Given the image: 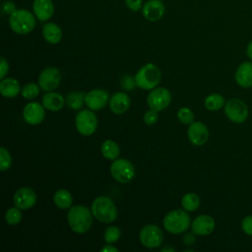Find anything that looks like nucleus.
Here are the masks:
<instances>
[{"label": "nucleus", "instance_id": "1", "mask_svg": "<svg viewBox=\"0 0 252 252\" xmlns=\"http://www.w3.org/2000/svg\"><path fill=\"white\" fill-rule=\"evenodd\" d=\"M92 210L83 205L72 206L67 214L68 224L76 233L87 232L93 224Z\"/></svg>", "mask_w": 252, "mask_h": 252}, {"label": "nucleus", "instance_id": "2", "mask_svg": "<svg viewBox=\"0 0 252 252\" xmlns=\"http://www.w3.org/2000/svg\"><path fill=\"white\" fill-rule=\"evenodd\" d=\"M94 217L102 223H110L117 218V208L114 202L107 196L96 197L91 207Z\"/></svg>", "mask_w": 252, "mask_h": 252}, {"label": "nucleus", "instance_id": "3", "mask_svg": "<svg viewBox=\"0 0 252 252\" xmlns=\"http://www.w3.org/2000/svg\"><path fill=\"white\" fill-rule=\"evenodd\" d=\"M191 219L185 210H173L165 215L162 220L166 231L173 234H180L189 228Z\"/></svg>", "mask_w": 252, "mask_h": 252}, {"label": "nucleus", "instance_id": "4", "mask_svg": "<svg viewBox=\"0 0 252 252\" xmlns=\"http://www.w3.org/2000/svg\"><path fill=\"white\" fill-rule=\"evenodd\" d=\"M9 25L12 31L19 34H27L35 27V18L25 9H17L9 16Z\"/></svg>", "mask_w": 252, "mask_h": 252}, {"label": "nucleus", "instance_id": "5", "mask_svg": "<svg viewBox=\"0 0 252 252\" xmlns=\"http://www.w3.org/2000/svg\"><path fill=\"white\" fill-rule=\"evenodd\" d=\"M161 79V73L159 68L153 64L148 63L139 69L135 76L136 85L142 90H153L155 89Z\"/></svg>", "mask_w": 252, "mask_h": 252}, {"label": "nucleus", "instance_id": "6", "mask_svg": "<svg viewBox=\"0 0 252 252\" xmlns=\"http://www.w3.org/2000/svg\"><path fill=\"white\" fill-rule=\"evenodd\" d=\"M77 131L83 136L93 135L97 128V118L92 109H83L79 111L75 118Z\"/></svg>", "mask_w": 252, "mask_h": 252}, {"label": "nucleus", "instance_id": "7", "mask_svg": "<svg viewBox=\"0 0 252 252\" xmlns=\"http://www.w3.org/2000/svg\"><path fill=\"white\" fill-rule=\"evenodd\" d=\"M111 176L120 183H128L135 176V168L131 161L125 158H116L110 165Z\"/></svg>", "mask_w": 252, "mask_h": 252}, {"label": "nucleus", "instance_id": "8", "mask_svg": "<svg viewBox=\"0 0 252 252\" xmlns=\"http://www.w3.org/2000/svg\"><path fill=\"white\" fill-rule=\"evenodd\" d=\"M247 105L238 98H231L224 104L225 116L234 123H242L248 117Z\"/></svg>", "mask_w": 252, "mask_h": 252}, {"label": "nucleus", "instance_id": "9", "mask_svg": "<svg viewBox=\"0 0 252 252\" xmlns=\"http://www.w3.org/2000/svg\"><path fill=\"white\" fill-rule=\"evenodd\" d=\"M140 242L147 248L158 247L163 240L162 230L156 224L145 225L139 233Z\"/></svg>", "mask_w": 252, "mask_h": 252}, {"label": "nucleus", "instance_id": "10", "mask_svg": "<svg viewBox=\"0 0 252 252\" xmlns=\"http://www.w3.org/2000/svg\"><path fill=\"white\" fill-rule=\"evenodd\" d=\"M171 102V93L165 88H155L147 96V103L151 109L161 111Z\"/></svg>", "mask_w": 252, "mask_h": 252}, {"label": "nucleus", "instance_id": "11", "mask_svg": "<svg viewBox=\"0 0 252 252\" xmlns=\"http://www.w3.org/2000/svg\"><path fill=\"white\" fill-rule=\"evenodd\" d=\"M61 83V73L55 67L44 68L38 76V85L44 92H52Z\"/></svg>", "mask_w": 252, "mask_h": 252}, {"label": "nucleus", "instance_id": "12", "mask_svg": "<svg viewBox=\"0 0 252 252\" xmlns=\"http://www.w3.org/2000/svg\"><path fill=\"white\" fill-rule=\"evenodd\" d=\"M44 106L37 101L29 102L23 110L24 120L30 125H38L45 117Z\"/></svg>", "mask_w": 252, "mask_h": 252}, {"label": "nucleus", "instance_id": "13", "mask_svg": "<svg viewBox=\"0 0 252 252\" xmlns=\"http://www.w3.org/2000/svg\"><path fill=\"white\" fill-rule=\"evenodd\" d=\"M14 205L21 210H28L34 206L36 202V194L30 187L19 188L13 196Z\"/></svg>", "mask_w": 252, "mask_h": 252}, {"label": "nucleus", "instance_id": "14", "mask_svg": "<svg viewBox=\"0 0 252 252\" xmlns=\"http://www.w3.org/2000/svg\"><path fill=\"white\" fill-rule=\"evenodd\" d=\"M109 103V94L105 90L95 89L86 94L85 104L92 110H99Z\"/></svg>", "mask_w": 252, "mask_h": 252}, {"label": "nucleus", "instance_id": "15", "mask_svg": "<svg viewBox=\"0 0 252 252\" xmlns=\"http://www.w3.org/2000/svg\"><path fill=\"white\" fill-rule=\"evenodd\" d=\"M187 137L193 145L202 146L206 144L209 139L208 127L201 121L192 122L188 127Z\"/></svg>", "mask_w": 252, "mask_h": 252}, {"label": "nucleus", "instance_id": "16", "mask_svg": "<svg viewBox=\"0 0 252 252\" xmlns=\"http://www.w3.org/2000/svg\"><path fill=\"white\" fill-rule=\"evenodd\" d=\"M215 226V220L209 215H200L191 223L192 231L197 235H208L214 231Z\"/></svg>", "mask_w": 252, "mask_h": 252}, {"label": "nucleus", "instance_id": "17", "mask_svg": "<svg viewBox=\"0 0 252 252\" xmlns=\"http://www.w3.org/2000/svg\"><path fill=\"white\" fill-rule=\"evenodd\" d=\"M165 7L161 0H149L143 6V15L150 22H157L164 15Z\"/></svg>", "mask_w": 252, "mask_h": 252}, {"label": "nucleus", "instance_id": "18", "mask_svg": "<svg viewBox=\"0 0 252 252\" xmlns=\"http://www.w3.org/2000/svg\"><path fill=\"white\" fill-rule=\"evenodd\" d=\"M235 81L241 88L248 89L252 87V62L246 61L237 67Z\"/></svg>", "mask_w": 252, "mask_h": 252}, {"label": "nucleus", "instance_id": "19", "mask_svg": "<svg viewBox=\"0 0 252 252\" xmlns=\"http://www.w3.org/2000/svg\"><path fill=\"white\" fill-rule=\"evenodd\" d=\"M130 97L122 92L113 94L109 99L110 110L115 114H122L126 112L130 106Z\"/></svg>", "mask_w": 252, "mask_h": 252}, {"label": "nucleus", "instance_id": "20", "mask_svg": "<svg viewBox=\"0 0 252 252\" xmlns=\"http://www.w3.org/2000/svg\"><path fill=\"white\" fill-rule=\"evenodd\" d=\"M32 9L35 17L42 22L49 20L54 13L52 0H34Z\"/></svg>", "mask_w": 252, "mask_h": 252}, {"label": "nucleus", "instance_id": "21", "mask_svg": "<svg viewBox=\"0 0 252 252\" xmlns=\"http://www.w3.org/2000/svg\"><path fill=\"white\" fill-rule=\"evenodd\" d=\"M42 105L50 111H59L63 108L66 100L64 97L55 92H46L45 94L42 96Z\"/></svg>", "mask_w": 252, "mask_h": 252}, {"label": "nucleus", "instance_id": "22", "mask_svg": "<svg viewBox=\"0 0 252 252\" xmlns=\"http://www.w3.org/2000/svg\"><path fill=\"white\" fill-rule=\"evenodd\" d=\"M21 91L22 90L19 82L14 78H4L0 82V92L5 97H16Z\"/></svg>", "mask_w": 252, "mask_h": 252}, {"label": "nucleus", "instance_id": "23", "mask_svg": "<svg viewBox=\"0 0 252 252\" xmlns=\"http://www.w3.org/2000/svg\"><path fill=\"white\" fill-rule=\"evenodd\" d=\"M42 34L44 39L50 44H56L62 38V31L55 23L45 24L42 29Z\"/></svg>", "mask_w": 252, "mask_h": 252}, {"label": "nucleus", "instance_id": "24", "mask_svg": "<svg viewBox=\"0 0 252 252\" xmlns=\"http://www.w3.org/2000/svg\"><path fill=\"white\" fill-rule=\"evenodd\" d=\"M53 202L59 209H69L73 203V197L68 190L58 189L53 195Z\"/></svg>", "mask_w": 252, "mask_h": 252}, {"label": "nucleus", "instance_id": "25", "mask_svg": "<svg viewBox=\"0 0 252 252\" xmlns=\"http://www.w3.org/2000/svg\"><path fill=\"white\" fill-rule=\"evenodd\" d=\"M101 154L102 156L110 160H114L119 157L120 154V149L119 146L116 142L112 141V140H105L102 144H101V148H100Z\"/></svg>", "mask_w": 252, "mask_h": 252}, {"label": "nucleus", "instance_id": "26", "mask_svg": "<svg viewBox=\"0 0 252 252\" xmlns=\"http://www.w3.org/2000/svg\"><path fill=\"white\" fill-rule=\"evenodd\" d=\"M86 94L83 92H71L66 96V104L73 110H79L85 104Z\"/></svg>", "mask_w": 252, "mask_h": 252}, {"label": "nucleus", "instance_id": "27", "mask_svg": "<svg viewBox=\"0 0 252 252\" xmlns=\"http://www.w3.org/2000/svg\"><path fill=\"white\" fill-rule=\"evenodd\" d=\"M205 107L211 111H217L225 104L224 97L220 94H211L205 98Z\"/></svg>", "mask_w": 252, "mask_h": 252}, {"label": "nucleus", "instance_id": "28", "mask_svg": "<svg viewBox=\"0 0 252 252\" xmlns=\"http://www.w3.org/2000/svg\"><path fill=\"white\" fill-rule=\"evenodd\" d=\"M182 208L187 212H194L200 206V198L195 193H186L181 199Z\"/></svg>", "mask_w": 252, "mask_h": 252}, {"label": "nucleus", "instance_id": "29", "mask_svg": "<svg viewBox=\"0 0 252 252\" xmlns=\"http://www.w3.org/2000/svg\"><path fill=\"white\" fill-rule=\"evenodd\" d=\"M22 219H23V214L21 212V209H19L18 207L15 206L6 211L5 220L8 224L16 225L21 222Z\"/></svg>", "mask_w": 252, "mask_h": 252}, {"label": "nucleus", "instance_id": "30", "mask_svg": "<svg viewBox=\"0 0 252 252\" xmlns=\"http://www.w3.org/2000/svg\"><path fill=\"white\" fill-rule=\"evenodd\" d=\"M39 85H36L34 83H29L24 86V88L21 91V94L22 96L26 99H33L39 94Z\"/></svg>", "mask_w": 252, "mask_h": 252}, {"label": "nucleus", "instance_id": "31", "mask_svg": "<svg viewBox=\"0 0 252 252\" xmlns=\"http://www.w3.org/2000/svg\"><path fill=\"white\" fill-rule=\"evenodd\" d=\"M120 234H121L120 229L117 226L110 225V226L106 227V229L104 230L103 238H104L106 243L112 244V243L116 242L120 238Z\"/></svg>", "mask_w": 252, "mask_h": 252}, {"label": "nucleus", "instance_id": "32", "mask_svg": "<svg viewBox=\"0 0 252 252\" xmlns=\"http://www.w3.org/2000/svg\"><path fill=\"white\" fill-rule=\"evenodd\" d=\"M177 118L183 124H191L194 121V113L188 107H181L177 111Z\"/></svg>", "mask_w": 252, "mask_h": 252}, {"label": "nucleus", "instance_id": "33", "mask_svg": "<svg viewBox=\"0 0 252 252\" xmlns=\"http://www.w3.org/2000/svg\"><path fill=\"white\" fill-rule=\"evenodd\" d=\"M11 164H12V158L9 151L6 148L1 147L0 148V169L2 171H5L11 167Z\"/></svg>", "mask_w": 252, "mask_h": 252}, {"label": "nucleus", "instance_id": "34", "mask_svg": "<svg viewBox=\"0 0 252 252\" xmlns=\"http://www.w3.org/2000/svg\"><path fill=\"white\" fill-rule=\"evenodd\" d=\"M121 88L125 91H132L135 87H137L136 85V80L135 77H132L130 75H125L121 78Z\"/></svg>", "mask_w": 252, "mask_h": 252}, {"label": "nucleus", "instance_id": "35", "mask_svg": "<svg viewBox=\"0 0 252 252\" xmlns=\"http://www.w3.org/2000/svg\"><path fill=\"white\" fill-rule=\"evenodd\" d=\"M158 111L157 110H154V109H151L146 111V113L144 114V121L147 125H154L158 122Z\"/></svg>", "mask_w": 252, "mask_h": 252}, {"label": "nucleus", "instance_id": "36", "mask_svg": "<svg viewBox=\"0 0 252 252\" xmlns=\"http://www.w3.org/2000/svg\"><path fill=\"white\" fill-rule=\"evenodd\" d=\"M241 229L247 235L252 236V215L246 216L241 221Z\"/></svg>", "mask_w": 252, "mask_h": 252}, {"label": "nucleus", "instance_id": "37", "mask_svg": "<svg viewBox=\"0 0 252 252\" xmlns=\"http://www.w3.org/2000/svg\"><path fill=\"white\" fill-rule=\"evenodd\" d=\"M2 12H3V14H5V15H11L12 13H14L17 9H16V6H15V4H14V2H12V1H6V2H4L3 4H2Z\"/></svg>", "mask_w": 252, "mask_h": 252}, {"label": "nucleus", "instance_id": "38", "mask_svg": "<svg viewBox=\"0 0 252 252\" xmlns=\"http://www.w3.org/2000/svg\"><path fill=\"white\" fill-rule=\"evenodd\" d=\"M126 6L134 12L139 11L142 8V4H143V0H125Z\"/></svg>", "mask_w": 252, "mask_h": 252}, {"label": "nucleus", "instance_id": "39", "mask_svg": "<svg viewBox=\"0 0 252 252\" xmlns=\"http://www.w3.org/2000/svg\"><path fill=\"white\" fill-rule=\"evenodd\" d=\"M8 71H9V63L4 57H1V59H0V78L4 79L6 74L8 73Z\"/></svg>", "mask_w": 252, "mask_h": 252}, {"label": "nucleus", "instance_id": "40", "mask_svg": "<svg viewBox=\"0 0 252 252\" xmlns=\"http://www.w3.org/2000/svg\"><path fill=\"white\" fill-rule=\"evenodd\" d=\"M195 233H186L183 237V242L185 245H192L195 241Z\"/></svg>", "mask_w": 252, "mask_h": 252}, {"label": "nucleus", "instance_id": "41", "mask_svg": "<svg viewBox=\"0 0 252 252\" xmlns=\"http://www.w3.org/2000/svg\"><path fill=\"white\" fill-rule=\"evenodd\" d=\"M100 251L102 252H110V251H112V252H117L118 251V249L116 248V247H113L112 245H110V244H106L104 247H102L101 249H100Z\"/></svg>", "mask_w": 252, "mask_h": 252}, {"label": "nucleus", "instance_id": "42", "mask_svg": "<svg viewBox=\"0 0 252 252\" xmlns=\"http://www.w3.org/2000/svg\"><path fill=\"white\" fill-rule=\"evenodd\" d=\"M246 54L250 60H252V40L248 43L246 47Z\"/></svg>", "mask_w": 252, "mask_h": 252}, {"label": "nucleus", "instance_id": "43", "mask_svg": "<svg viewBox=\"0 0 252 252\" xmlns=\"http://www.w3.org/2000/svg\"><path fill=\"white\" fill-rule=\"evenodd\" d=\"M164 251H170V252H174L175 249L174 248H171V247H164L161 249V252H164Z\"/></svg>", "mask_w": 252, "mask_h": 252}]
</instances>
